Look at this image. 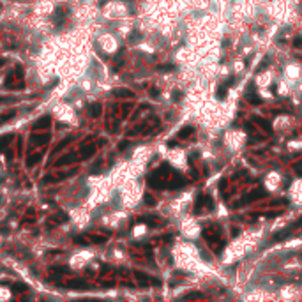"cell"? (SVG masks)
Instances as JSON below:
<instances>
[{
    "mask_svg": "<svg viewBox=\"0 0 302 302\" xmlns=\"http://www.w3.org/2000/svg\"><path fill=\"white\" fill-rule=\"evenodd\" d=\"M253 120H254V124H258V126H260V127H263V129H265V131H267V133H270V131H272V127H270V124H269L267 120L260 119V117H254Z\"/></svg>",
    "mask_w": 302,
    "mask_h": 302,
    "instance_id": "obj_2",
    "label": "cell"
},
{
    "mask_svg": "<svg viewBox=\"0 0 302 302\" xmlns=\"http://www.w3.org/2000/svg\"><path fill=\"white\" fill-rule=\"evenodd\" d=\"M99 112H101V110H99V106H97V104H94V106H92L90 113H92V115H94V117H96V115H99Z\"/></svg>",
    "mask_w": 302,
    "mask_h": 302,
    "instance_id": "obj_7",
    "label": "cell"
},
{
    "mask_svg": "<svg viewBox=\"0 0 302 302\" xmlns=\"http://www.w3.org/2000/svg\"><path fill=\"white\" fill-rule=\"evenodd\" d=\"M159 69H163V71H168V69H173V65H161Z\"/></svg>",
    "mask_w": 302,
    "mask_h": 302,
    "instance_id": "obj_9",
    "label": "cell"
},
{
    "mask_svg": "<svg viewBox=\"0 0 302 302\" xmlns=\"http://www.w3.org/2000/svg\"><path fill=\"white\" fill-rule=\"evenodd\" d=\"M193 133V127H184L182 131H180V138H186V136H189Z\"/></svg>",
    "mask_w": 302,
    "mask_h": 302,
    "instance_id": "obj_4",
    "label": "cell"
},
{
    "mask_svg": "<svg viewBox=\"0 0 302 302\" xmlns=\"http://www.w3.org/2000/svg\"><path fill=\"white\" fill-rule=\"evenodd\" d=\"M265 194H267L265 191H260V189H258V191H254V193H251L249 196H246V198H244V200H242V202H240L239 205H242V203H247V202H253V200H258V198L265 196Z\"/></svg>",
    "mask_w": 302,
    "mask_h": 302,
    "instance_id": "obj_1",
    "label": "cell"
},
{
    "mask_svg": "<svg viewBox=\"0 0 302 302\" xmlns=\"http://www.w3.org/2000/svg\"><path fill=\"white\" fill-rule=\"evenodd\" d=\"M186 299H203V295L202 293H187Z\"/></svg>",
    "mask_w": 302,
    "mask_h": 302,
    "instance_id": "obj_6",
    "label": "cell"
},
{
    "mask_svg": "<svg viewBox=\"0 0 302 302\" xmlns=\"http://www.w3.org/2000/svg\"><path fill=\"white\" fill-rule=\"evenodd\" d=\"M218 99H225V96H226V83L223 85V87H219V90H218Z\"/></svg>",
    "mask_w": 302,
    "mask_h": 302,
    "instance_id": "obj_3",
    "label": "cell"
},
{
    "mask_svg": "<svg viewBox=\"0 0 302 302\" xmlns=\"http://www.w3.org/2000/svg\"><path fill=\"white\" fill-rule=\"evenodd\" d=\"M136 277H138V281H140L141 284H147V283H148V277H145L141 272H136Z\"/></svg>",
    "mask_w": 302,
    "mask_h": 302,
    "instance_id": "obj_5",
    "label": "cell"
},
{
    "mask_svg": "<svg viewBox=\"0 0 302 302\" xmlns=\"http://www.w3.org/2000/svg\"><path fill=\"white\" fill-rule=\"evenodd\" d=\"M94 150H96V148H94V147H88V148H87V150H85V152H83V157H88V155H90L92 152H94Z\"/></svg>",
    "mask_w": 302,
    "mask_h": 302,
    "instance_id": "obj_8",
    "label": "cell"
}]
</instances>
